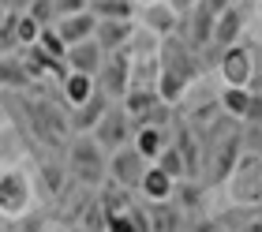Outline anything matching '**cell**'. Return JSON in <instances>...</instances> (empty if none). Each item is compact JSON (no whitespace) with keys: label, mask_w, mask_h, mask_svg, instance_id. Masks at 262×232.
I'll return each mask as SVG.
<instances>
[{"label":"cell","mask_w":262,"mask_h":232,"mask_svg":"<svg viewBox=\"0 0 262 232\" xmlns=\"http://www.w3.org/2000/svg\"><path fill=\"white\" fill-rule=\"evenodd\" d=\"M195 75H199V53L180 34L161 38V49H158V97L161 101L165 105L180 101Z\"/></svg>","instance_id":"obj_1"},{"label":"cell","mask_w":262,"mask_h":232,"mask_svg":"<svg viewBox=\"0 0 262 232\" xmlns=\"http://www.w3.org/2000/svg\"><path fill=\"white\" fill-rule=\"evenodd\" d=\"M210 142L202 146V157H206V173H210V184H225L232 176L236 161H240V150H244V131L229 128V116L213 120V124L202 131Z\"/></svg>","instance_id":"obj_2"},{"label":"cell","mask_w":262,"mask_h":232,"mask_svg":"<svg viewBox=\"0 0 262 232\" xmlns=\"http://www.w3.org/2000/svg\"><path fill=\"white\" fill-rule=\"evenodd\" d=\"M68 173L82 187H101L109 180V154L94 142V135H79L68 150Z\"/></svg>","instance_id":"obj_3"},{"label":"cell","mask_w":262,"mask_h":232,"mask_svg":"<svg viewBox=\"0 0 262 232\" xmlns=\"http://www.w3.org/2000/svg\"><path fill=\"white\" fill-rule=\"evenodd\" d=\"M225 184H229L232 202H240V206H262V157L258 154H244Z\"/></svg>","instance_id":"obj_4"},{"label":"cell","mask_w":262,"mask_h":232,"mask_svg":"<svg viewBox=\"0 0 262 232\" xmlns=\"http://www.w3.org/2000/svg\"><path fill=\"white\" fill-rule=\"evenodd\" d=\"M90 135H94V142H98L105 154H116V150H124V146H131V139H135V124H131V116L124 113V105H109L105 116L94 124Z\"/></svg>","instance_id":"obj_5"},{"label":"cell","mask_w":262,"mask_h":232,"mask_svg":"<svg viewBox=\"0 0 262 232\" xmlns=\"http://www.w3.org/2000/svg\"><path fill=\"white\" fill-rule=\"evenodd\" d=\"M131 56L127 49H116V53H105V64L98 71V87L109 94V101H124L131 90Z\"/></svg>","instance_id":"obj_6"},{"label":"cell","mask_w":262,"mask_h":232,"mask_svg":"<svg viewBox=\"0 0 262 232\" xmlns=\"http://www.w3.org/2000/svg\"><path fill=\"white\" fill-rule=\"evenodd\" d=\"M146 168H150V161L135 150V146H124V150L109 154V180L120 184V187H127V191H139Z\"/></svg>","instance_id":"obj_7"},{"label":"cell","mask_w":262,"mask_h":232,"mask_svg":"<svg viewBox=\"0 0 262 232\" xmlns=\"http://www.w3.org/2000/svg\"><path fill=\"white\" fill-rule=\"evenodd\" d=\"M217 68H221V79H225V87H247L255 75V56H251V49L247 45H229V49H221V56H217Z\"/></svg>","instance_id":"obj_8"},{"label":"cell","mask_w":262,"mask_h":232,"mask_svg":"<svg viewBox=\"0 0 262 232\" xmlns=\"http://www.w3.org/2000/svg\"><path fill=\"white\" fill-rule=\"evenodd\" d=\"M27 210H30V180L11 168V173L0 176V214L19 217Z\"/></svg>","instance_id":"obj_9"},{"label":"cell","mask_w":262,"mask_h":232,"mask_svg":"<svg viewBox=\"0 0 262 232\" xmlns=\"http://www.w3.org/2000/svg\"><path fill=\"white\" fill-rule=\"evenodd\" d=\"M30 124H34V131H38L45 142H53V146H60L64 135L71 131V120H64L53 105H45V101H34L30 105Z\"/></svg>","instance_id":"obj_10"},{"label":"cell","mask_w":262,"mask_h":232,"mask_svg":"<svg viewBox=\"0 0 262 232\" xmlns=\"http://www.w3.org/2000/svg\"><path fill=\"white\" fill-rule=\"evenodd\" d=\"M64 64H68V71H79V75H94V79H98V71L105 64V49L94 41V38L90 41H79V45L68 49Z\"/></svg>","instance_id":"obj_11"},{"label":"cell","mask_w":262,"mask_h":232,"mask_svg":"<svg viewBox=\"0 0 262 232\" xmlns=\"http://www.w3.org/2000/svg\"><path fill=\"white\" fill-rule=\"evenodd\" d=\"M135 38V23L131 19H98V30H94V41H98L105 53H116V49H127Z\"/></svg>","instance_id":"obj_12"},{"label":"cell","mask_w":262,"mask_h":232,"mask_svg":"<svg viewBox=\"0 0 262 232\" xmlns=\"http://www.w3.org/2000/svg\"><path fill=\"white\" fill-rule=\"evenodd\" d=\"M169 142H172V131L165 128V124H139V128H135V139H131V146H135V150L146 157L150 165L161 157V150H165Z\"/></svg>","instance_id":"obj_13"},{"label":"cell","mask_w":262,"mask_h":232,"mask_svg":"<svg viewBox=\"0 0 262 232\" xmlns=\"http://www.w3.org/2000/svg\"><path fill=\"white\" fill-rule=\"evenodd\" d=\"M94 30H98V15H94V11H79V15L56 19V34H60V41H64L68 49L79 45V41H90Z\"/></svg>","instance_id":"obj_14"},{"label":"cell","mask_w":262,"mask_h":232,"mask_svg":"<svg viewBox=\"0 0 262 232\" xmlns=\"http://www.w3.org/2000/svg\"><path fill=\"white\" fill-rule=\"evenodd\" d=\"M142 27L158 38H172L176 27H180V15L165 4V0H154V4H142Z\"/></svg>","instance_id":"obj_15"},{"label":"cell","mask_w":262,"mask_h":232,"mask_svg":"<svg viewBox=\"0 0 262 232\" xmlns=\"http://www.w3.org/2000/svg\"><path fill=\"white\" fill-rule=\"evenodd\" d=\"M240 34H244V11L236 8V4H229L217 15V23H213V41L210 45L221 53V49H229V45L240 41Z\"/></svg>","instance_id":"obj_16"},{"label":"cell","mask_w":262,"mask_h":232,"mask_svg":"<svg viewBox=\"0 0 262 232\" xmlns=\"http://www.w3.org/2000/svg\"><path fill=\"white\" fill-rule=\"evenodd\" d=\"M109 105H113V101H109V94H105V90L98 87L90 101H82V105L75 109V113H71V128H75L79 135H90L94 124H98V120L105 116V109H109Z\"/></svg>","instance_id":"obj_17"},{"label":"cell","mask_w":262,"mask_h":232,"mask_svg":"<svg viewBox=\"0 0 262 232\" xmlns=\"http://www.w3.org/2000/svg\"><path fill=\"white\" fill-rule=\"evenodd\" d=\"M146 217H150V232H184V210L169 202H146Z\"/></svg>","instance_id":"obj_18"},{"label":"cell","mask_w":262,"mask_h":232,"mask_svg":"<svg viewBox=\"0 0 262 232\" xmlns=\"http://www.w3.org/2000/svg\"><path fill=\"white\" fill-rule=\"evenodd\" d=\"M172 191H176V180L165 173V168H158V165H150L146 176H142V184H139V195L146 202H169Z\"/></svg>","instance_id":"obj_19"},{"label":"cell","mask_w":262,"mask_h":232,"mask_svg":"<svg viewBox=\"0 0 262 232\" xmlns=\"http://www.w3.org/2000/svg\"><path fill=\"white\" fill-rule=\"evenodd\" d=\"M60 82H64V101L71 109H79L82 101H90L94 90H98V79H94V75H79V71H68Z\"/></svg>","instance_id":"obj_20"},{"label":"cell","mask_w":262,"mask_h":232,"mask_svg":"<svg viewBox=\"0 0 262 232\" xmlns=\"http://www.w3.org/2000/svg\"><path fill=\"white\" fill-rule=\"evenodd\" d=\"M247 109H251V90L247 87H225V94H221V113L225 116L244 120Z\"/></svg>","instance_id":"obj_21"},{"label":"cell","mask_w":262,"mask_h":232,"mask_svg":"<svg viewBox=\"0 0 262 232\" xmlns=\"http://www.w3.org/2000/svg\"><path fill=\"white\" fill-rule=\"evenodd\" d=\"M90 11L98 19H131L135 15V0H90Z\"/></svg>","instance_id":"obj_22"},{"label":"cell","mask_w":262,"mask_h":232,"mask_svg":"<svg viewBox=\"0 0 262 232\" xmlns=\"http://www.w3.org/2000/svg\"><path fill=\"white\" fill-rule=\"evenodd\" d=\"M158 168H165V173H169L172 180H187V165H184V157H180V150H176V142H169L161 150V157L158 161H154Z\"/></svg>","instance_id":"obj_23"},{"label":"cell","mask_w":262,"mask_h":232,"mask_svg":"<svg viewBox=\"0 0 262 232\" xmlns=\"http://www.w3.org/2000/svg\"><path fill=\"white\" fill-rule=\"evenodd\" d=\"M34 45H38L45 56H53V60H64V56H68V45L60 41L56 27H41V34H38V41H34Z\"/></svg>","instance_id":"obj_24"},{"label":"cell","mask_w":262,"mask_h":232,"mask_svg":"<svg viewBox=\"0 0 262 232\" xmlns=\"http://www.w3.org/2000/svg\"><path fill=\"white\" fill-rule=\"evenodd\" d=\"M38 34H41V27L27 15V11H19V19H15V38H19V49H30L34 41H38Z\"/></svg>","instance_id":"obj_25"},{"label":"cell","mask_w":262,"mask_h":232,"mask_svg":"<svg viewBox=\"0 0 262 232\" xmlns=\"http://www.w3.org/2000/svg\"><path fill=\"white\" fill-rule=\"evenodd\" d=\"M27 15L38 23V27H56V4L53 0H30Z\"/></svg>","instance_id":"obj_26"},{"label":"cell","mask_w":262,"mask_h":232,"mask_svg":"<svg viewBox=\"0 0 262 232\" xmlns=\"http://www.w3.org/2000/svg\"><path fill=\"white\" fill-rule=\"evenodd\" d=\"M53 4H56V19L79 15V11H90V0H53Z\"/></svg>","instance_id":"obj_27"},{"label":"cell","mask_w":262,"mask_h":232,"mask_svg":"<svg viewBox=\"0 0 262 232\" xmlns=\"http://www.w3.org/2000/svg\"><path fill=\"white\" fill-rule=\"evenodd\" d=\"M105 232H139V228H135V221H131L127 214H116V217H109Z\"/></svg>","instance_id":"obj_28"},{"label":"cell","mask_w":262,"mask_h":232,"mask_svg":"<svg viewBox=\"0 0 262 232\" xmlns=\"http://www.w3.org/2000/svg\"><path fill=\"white\" fill-rule=\"evenodd\" d=\"M165 4H169V8L176 11V15L184 19V15H191V11L199 8V0H165Z\"/></svg>","instance_id":"obj_29"},{"label":"cell","mask_w":262,"mask_h":232,"mask_svg":"<svg viewBox=\"0 0 262 232\" xmlns=\"http://www.w3.org/2000/svg\"><path fill=\"white\" fill-rule=\"evenodd\" d=\"M45 184H49L53 191H56V187H60V168H53V165H49V168H45Z\"/></svg>","instance_id":"obj_30"},{"label":"cell","mask_w":262,"mask_h":232,"mask_svg":"<svg viewBox=\"0 0 262 232\" xmlns=\"http://www.w3.org/2000/svg\"><path fill=\"white\" fill-rule=\"evenodd\" d=\"M247 90L262 97V71H255V75H251V82H247Z\"/></svg>","instance_id":"obj_31"},{"label":"cell","mask_w":262,"mask_h":232,"mask_svg":"<svg viewBox=\"0 0 262 232\" xmlns=\"http://www.w3.org/2000/svg\"><path fill=\"white\" fill-rule=\"evenodd\" d=\"M236 232H262V217H255V221H247V225H240Z\"/></svg>","instance_id":"obj_32"},{"label":"cell","mask_w":262,"mask_h":232,"mask_svg":"<svg viewBox=\"0 0 262 232\" xmlns=\"http://www.w3.org/2000/svg\"><path fill=\"white\" fill-rule=\"evenodd\" d=\"M30 0H8V11H27Z\"/></svg>","instance_id":"obj_33"},{"label":"cell","mask_w":262,"mask_h":232,"mask_svg":"<svg viewBox=\"0 0 262 232\" xmlns=\"http://www.w3.org/2000/svg\"><path fill=\"white\" fill-rule=\"evenodd\" d=\"M4 15H8V8H0V23H4Z\"/></svg>","instance_id":"obj_34"},{"label":"cell","mask_w":262,"mask_h":232,"mask_svg":"<svg viewBox=\"0 0 262 232\" xmlns=\"http://www.w3.org/2000/svg\"><path fill=\"white\" fill-rule=\"evenodd\" d=\"M0 8H8V0H0Z\"/></svg>","instance_id":"obj_35"},{"label":"cell","mask_w":262,"mask_h":232,"mask_svg":"<svg viewBox=\"0 0 262 232\" xmlns=\"http://www.w3.org/2000/svg\"><path fill=\"white\" fill-rule=\"evenodd\" d=\"M142 4H154V0H142Z\"/></svg>","instance_id":"obj_36"},{"label":"cell","mask_w":262,"mask_h":232,"mask_svg":"<svg viewBox=\"0 0 262 232\" xmlns=\"http://www.w3.org/2000/svg\"><path fill=\"white\" fill-rule=\"evenodd\" d=\"M258 8H262V0H258Z\"/></svg>","instance_id":"obj_37"}]
</instances>
